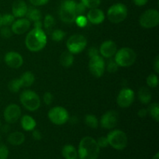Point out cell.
Masks as SVG:
<instances>
[{
    "instance_id": "ba28073f",
    "label": "cell",
    "mask_w": 159,
    "mask_h": 159,
    "mask_svg": "<svg viewBox=\"0 0 159 159\" xmlns=\"http://www.w3.org/2000/svg\"><path fill=\"white\" fill-rule=\"evenodd\" d=\"M139 23L142 27L147 28V29L157 26L159 23L158 11L154 9L146 10L140 16Z\"/></svg>"
},
{
    "instance_id": "1f68e13d",
    "label": "cell",
    "mask_w": 159,
    "mask_h": 159,
    "mask_svg": "<svg viewBox=\"0 0 159 159\" xmlns=\"http://www.w3.org/2000/svg\"><path fill=\"white\" fill-rule=\"evenodd\" d=\"M81 2L88 9H95L100 5L101 0H81Z\"/></svg>"
},
{
    "instance_id": "9a60e30c",
    "label": "cell",
    "mask_w": 159,
    "mask_h": 159,
    "mask_svg": "<svg viewBox=\"0 0 159 159\" xmlns=\"http://www.w3.org/2000/svg\"><path fill=\"white\" fill-rule=\"evenodd\" d=\"M5 62L12 68H19L23 63V57L19 53L15 51H9L5 55Z\"/></svg>"
},
{
    "instance_id": "f546056e",
    "label": "cell",
    "mask_w": 159,
    "mask_h": 159,
    "mask_svg": "<svg viewBox=\"0 0 159 159\" xmlns=\"http://www.w3.org/2000/svg\"><path fill=\"white\" fill-rule=\"evenodd\" d=\"M2 25L4 26H9L13 23L15 21V16L12 14H4L2 16Z\"/></svg>"
},
{
    "instance_id": "b9f144b4",
    "label": "cell",
    "mask_w": 159,
    "mask_h": 159,
    "mask_svg": "<svg viewBox=\"0 0 159 159\" xmlns=\"http://www.w3.org/2000/svg\"><path fill=\"white\" fill-rule=\"evenodd\" d=\"M31 4L34 6H40L47 4L49 0H29Z\"/></svg>"
},
{
    "instance_id": "c3c4849f",
    "label": "cell",
    "mask_w": 159,
    "mask_h": 159,
    "mask_svg": "<svg viewBox=\"0 0 159 159\" xmlns=\"http://www.w3.org/2000/svg\"><path fill=\"white\" fill-rule=\"evenodd\" d=\"M42 26H43V23L40 20L38 21L34 22V28H37V29H42Z\"/></svg>"
},
{
    "instance_id": "ee69618b",
    "label": "cell",
    "mask_w": 159,
    "mask_h": 159,
    "mask_svg": "<svg viewBox=\"0 0 159 159\" xmlns=\"http://www.w3.org/2000/svg\"><path fill=\"white\" fill-rule=\"evenodd\" d=\"M32 137L35 141H40L42 138V134L39 130H32Z\"/></svg>"
},
{
    "instance_id": "ac0fdd59",
    "label": "cell",
    "mask_w": 159,
    "mask_h": 159,
    "mask_svg": "<svg viewBox=\"0 0 159 159\" xmlns=\"http://www.w3.org/2000/svg\"><path fill=\"white\" fill-rule=\"evenodd\" d=\"M86 18L93 24H100L105 20V15L101 9L95 8L89 11Z\"/></svg>"
},
{
    "instance_id": "4dcf8cb0",
    "label": "cell",
    "mask_w": 159,
    "mask_h": 159,
    "mask_svg": "<svg viewBox=\"0 0 159 159\" xmlns=\"http://www.w3.org/2000/svg\"><path fill=\"white\" fill-rule=\"evenodd\" d=\"M65 36V33L64 32L63 30L57 29L53 31L52 34H51V39H52L53 40H54V41L58 42L63 40Z\"/></svg>"
},
{
    "instance_id": "816d5d0a",
    "label": "cell",
    "mask_w": 159,
    "mask_h": 159,
    "mask_svg": "<svg viewBox=\"0 0 159 159\" xmlns=\"http://www.w3.org/2000/svg\"><path fill=\"white\" fill-rule=\"evenodd\" d=\"M0 127H1V120H0Z\"/></svg>"
},
{
    "instance_id": "83f0119b",
    "label": "cell",
    "mask_w": 159,
    "mask_h": 159,
    "mask_svg": "<svg viewBox=\"0 0 159 159\" xmlns=\"http://www.w3.org/2000/svg\"><path fill=\"white\" fill-rule=\"evenodd\" d=\"M85 123L89 127L93 129L97 128L99 126V121L96 116L93 114H88L85 117Z\"/></svg>"
},
{
    "instance_id": "bcb514c9",
    "label": "cell",
    "mask_w": 159,
    "mask_h": 159,
    "mask_svg": "<svg viewBox=\"0 0 159 159\" xmlns=\"http://www.w3.org/2000/svg\"><path fill=\"white\" fill-rule=\"evenodd\" d=\"M134 3L138 6H143L148 2V0H133Z\"/></svg>"
},
{
    "instance_id": "7dc6e473",
    "label": "cell",
    "mask_w": 159,
    "mask_h": 159,
    "mask_svg": "<svg viewBox=\"0 0 159 159\" xmlns=\"http://www.w3.org/2000/svg\"><path fill=\"white\" fill-rule=\"evenodd\" d=\"M154 69H155V72L159 73V57L157 56L155 58V63H154Z\"/></svg>"
},
{
    "instance_id": "484cf974",
    "label": "cell",
    "mask_w": 159,
    "mask_h": 159,
    "mask_svg": "<svg viewBox=\"0 0 159 159\" xmlns=\"http://www.w3.org/2000/svg\"><path fill=\"white\" fill-rule=\"evenodd\" d=\"M26 19L30 21L36 22L41 20L42 14L38 9L35 7H29L27 9V12L26 13Z\"/></svg>"
},
{
    "instance_id": "3957f363",
    "label": "cell",
    "mask_w": 159,
    "mask_h": 159,
    "mask_svg": "<svg viewBox=\"0 0 159 159\" xmlns=\"http://www.w3.org/2000/svg\"><path fill=\"white\" fill-rule=\"evenodd\" d=\"M137 54L133 49L130 48H123L115 54V61L120 67H130L136 61Z\"/></svg>"
},
{
    "instance_id": "74e56055",
    "label": "cell",
    "mask_w": 159,
    "mask_h": 159,
    "mask_svg": "<svg viewBox=\"0 0 159 159\" xmlns=\"http://www.w3.org/2000/svg\"><path fill=\"white\" fill-rule=\"evenodd\" d=\"M9 153L8 148L5 144H0V159H7Z\"/></svg>"
},
{
    "instance_id": "44dd1931",
    "label": "cell",
    "mask_w": 159,
    "mask_h": 159,
    "mask_svg": "<svg viewBox=\"0 0 159 159\" xmlns=\"http://www.w3.org/2000/svg\"><path fill=\"white\" fill-rule=\"evenodd\" d=\"M62 156L65 159H77L78 151L71 144H66L63 147L61 151Z\"/></svg>"
},
{
    "instance_id": "7a4b0ae2",
    "label": "cell",
    "mask_w": 159,
    "mask_h": 159,
    "mask_svg": "<svg viewBox=\"0 0 159 159\" xmlns=\"http://www.w3.org/2000/svg\"><path fill=\"white\" fill-rule=\"evenodd\" d=\"M26 47L33 52H37L43 49L47 44V36L42 29L31 30L26 37Z\"/></svg>"
},
{
    "instance_id": "e575fe53",
    "label": "cell",
    "mask_w": 159,
    "mask_h": 159,
    "mask_svg": "<svg viewBox=\"0 0 159 159\" xmlns=\"http://www.w3.org/2000/svg\"><path fill=\"white\" fill-rule=\"evenodd\" d=\"M107 70L110 73H115L116 71H117L119 66L116 64V62L115 61V60H110L107 64Z\"/></svg>"
},
{
    "instance_id": "7402d4cb",
    "label": "cell",
    "mask_w": 159,
    "mask_h": 159,
    "mask_svg": "<svg viewBox=\"0 0 159 159\" xmlns=\"http://www.w3.org/2000/svg\"><path fill=\"white\" fill-rule=\"evenodd\" d=\"M36 125V120L29 115H25L21 119V127L26 131H32L34 130Z\"/></svg>"
},
{
    "instance_id": "d6a6232c",
    "label": "cell",
    "mask_w": 159,
    "mask_h": 159,
    "mask_svg": "<svg viewBox=\"0 0 159 159\" xmlns=\"http://www.w3.org/2000/svg\"><path fill=\"white\" fill-rule=\"evenodd\" d=\"M55 24V20L51 15H47L43 20V26L46 30H50Z\"/></svg>"
},
{
    "instance_id": "7bdbcfd3",
    "label": "cell",
    "mask_w": 159,
    "mask_h": 159,
    "mask_svg": "<svg viewBox=\"0 0 159 159\" xmlns=\"http://www.w3.org/2000/svg\"><path fill=\"white\" fill-rule=\"evenodd\" d=\"M96 55H99V51L96 48H94V47L90 48L88 51V56L89 57V58Z\"/></svg>"
},
{
    "instance_id": "ffe728a7",
    "label": "cell",
    "mask_w": 159,
    "mask_h": 159,
    "mask_svg": "<svg viewBox=\"0 0 159 159\" xmlns=\"http://www.w3.org/2000/svg\"><path fill=\"white\" fill-rule=\"evenodd\" d=\"M7 141L13 146L21 145L25 141V135L20 131L12 132L8 136Z\"/></svg>"
},
{
    "instance_id": "30bf717a",
    "label": "cell",
    "mask_w": 159,
    "mask_h": 159,
    "mask_svg": "<svg viewBox=\"0 0 159 159\" xmlns=\"http://www.w3.org/2000/svg\"><path fill=\"white\" fill-rule=\"evenodd\" d=\"M48 117L55 125H63L69 120V114L64 107H55L50 110Z\"/></svg>"
},
{
    "instance_id": "ab89813d",
    "label": "cell",
    "mask_w": 159,
    "mask_h": 159,
    "mask_svg": "<svg viewBox=\"0 0 159 159\" xmlns=\"http://www.w3.org/2000/svg\"><path fill=\"white\" fill-rule=\"evenodd\" d=\"M96 142H97L98 145H99V147L100 148H107V146L109 145L108 140H107V137H100V138L96 141Z\"/></svg>"
},
{
    "instance_id": "9c48e42d",
    "label": "cell",
    "mask_w": 159,
    "mask_h": 159,
    "mask_svg": "<svg viewBox=\"0 0 159 159\" xmlns=\"http://www.w3.org/2000/svg\"><path fill=\"white\" fill-rule=\"evenodd\" d=\"M87 45V40L81 34H75L68 39L66 43L67 48L71 54H75L82 52Z\"/></svg>"
},
{
    "instance_id": "f35d334b",
    "label": "cell",
    "mask_w": 159,
    "mask_h": 159,
    "mask_svg": "<svg viewBox=\"0 0 159 159\" xmlns=\"http://www.w3.org/2000/svg\"><path fill=\"white\" fill-rule=\"evenodd\" d=\"M85 10H86V7L84 6L83 3H82V2L76 3V5H75L76 16L84 15V13L85 12Z\"/></svg>"
},
{
    "instance_id": "5bb4252c",
    "label": "cell",
    "mask_w": 159,
    "mask_h": 159,
    "mask_svg": "<svg viewBox=\"0 0 159 159\" xmlns=\"http://www.w3.org/2000/svg\"><path fill=\"white\" fill-rule=\"evenodd\" d=\"M21 116V109L16 104H10L4 110L5 120L8 124H14Z\"/></svg>"
},
{
    "instance_id": "681fc988",
    "label": "cell",
    "mask_w": 159,
    "mask_h": 159,
    "mask_svg": "<svg viewBox=\"0 0 159 159\" xmlns=\"http://www.w3.org/2000/svg\"><path fill=\"white\" fill-rule=\"evenodd\" d=\"M152 159H159V153H158V152H157V153L155 154V155H154Z\"/></svg>"
},
{
    "instance_id": "2e32d148",
    "label": "cell",
    "mask_w": 159,
    "mask_h": 159,
    "mask_svg": "<svg viewBox=\"0 0 159 159\" xmlns=\"http://www.w3.org/2000/svg\"><path fill=\"white\" fill-rule=\"evenodd\" d=\"M11 26V30L13 34L22 35L29 30L30 27V21L28 19L21 18L14 21Z\"/></svg>"
},
{
    "instance_id": "603a6c76",
    "label": "cell",
    "mask_w": 159,
    "mask_h": 159,
    "mask_svg": "<svg viewBox=\"0 0 159 159\" xmlns=\"http://www.w3.org/2000/svg\"><path fill=\"white\" fill-rule=\"evenodd\" d=\"M138 99L143 104H148L152 100V93L147 87H141L138 91Z\"/></svg>"
},
{
    "instance_id": "f6af8a7d",
    "label": "cell",
    "mask_w": 159,
    "mask_h": 159,
    "mask_svg": "<svg viewBox=\"0 0 159 159\" xmlns=\"http://www.w3.org/2000/svg\"><path fill=\"white\" fill-rule=\"evenodd\" d=\"M147 114H148L147 109H141V110L138 112V116H139V117H141V118L145 117V116H147Z\"/></svg>"
},
{
    "instance_id": "277c9868",
    "label": "cell",
    "mask_w": 159,
    "mask_h": 159,
    "mask_svg": "<svg viewBox=\"0 0 159 159\" xmlns=\"http://www.w3.org/2000/svg\"><path fill=\"white\" fill-rule=\"evenodd\" d=\"M109 145L118 151H122L127 148L128 138L127 134L120 130H114L110 131L107 136Z\"/></svg>"
},
{
    "instance_id": "cb8c5ba5",
    "label": "cell",
    "mask_w": 159,
    "mask_h": 159,
    "mask_svg": "<svg viewBox=\"0 0 159 159\" xmlns=\"http://www.w3.org/2000/svg\"><path fill=\"white\" fill-rule=\"evenodd\" d=\"M74 62V56L69 51H64L60 56V63L65 68H69Z\"/></svg>"
},
{
    "instance_id": "e0dca14e",
    "label": "cell",
    "mask_w": 159,
    "mask_h": 159,
    "mask_svg": "<svg viewBox=\"0 0 159 159\" xmlns=\"http://www.w3.org/2000/svg\"><path fill=\"white\" fill-rule=\"evenodd\" d=\"M117 51V46L113 40H106L99 48V53L104 57H112Z\"/></svg>"
},
{
    "instance_id": "8fae6325",
    "label": "cell",
    "mask_w": 159,
    "mask_h": 159,
    "mask_svg": "<svg viewBox=\"0 0 159 159\" xmlns=\"http://www.w3.org/2000/svg\"><path fill=\"white\" fill-rule=\"evenodd\" d=\"M89 71L94 77L99 78L103 75L106 68V64L102 57L99 55L94 56L90 57L89 62Z\"/></svg>"
},
{
    "instance_id": "6da1fadb",
    "label": "cell",
    "mask_w": 159,
    "mask_h": 159,
    "mask_svg": "<svg viewBox=\"0 0 159 159\" xmlns=\"http://www.w3.org/2000/svg\"><path fill=\"white\" fill-rule=\"evenodd\" d=\"M99 153L100 148L92 137H85L79 142L78 156L80 159H97Z\"/></svg>"
},
{
    "instance_id": "f1b7e54d",
    "label": "cell",
    "mask_w": 159,
    "mask_h": 159,
    "mask_svg": "<svg viewBox=\"0 0 159 159\" xmlns=\"http://www.w3.org/2000/svg\"><path fill=\"white\" fill-rule=\"evenodd\" d=\"M8 88H9V91L13 93L20 91V89L22 88V84L20 82V79H14L11 80L8 85Z\"/></svg>"
},
{
    "instance_id": "52a82bcc",
    "label": "cell",
    "mask_w": 159,
    "mask_h": 159,
    "mask_svg": "<svg viewBox=\"0 0 159 159\" xmlns=\"http://www.w3.org/2000/svg\"><path fill=\"white\" fill-rule=\"evenodd\" d=\"M75 5L76 2L74 0H65L62 2L59 12L62 21L66 23H74L77 16L75 13Z\"/></svg>"
},
{
    "instance_id": "d6986e66",
    "label": "cell",
    "mask_w": 159,
    "mask_h": 159,
    "mask_svg": "<svg viewBox=\"0 0 159 159\" xmlns=\"http://www.w3.org/2000/svg\"><path fill=\"white\" fill-rule=\"evenodd\" d=\"M27 5L23 0H16L12 6V15L15 17H23L26 16L27 12Z\"/></svg>"
},
{
    "instance_id": "5b68a950",
    "label": "cell",
    "mask_w": 159,
    "mask_h": 159,
    "mask_svg": "<svg viewBox=\"0 0 159 159\" xmlns=\"http://www.w3.org/2000/svg\"><path fill=\"white\" fill-rule=\"evenodd\" d=\"M20 102L29 111H35L40 106V99L38 95L32 90H25L20 95Z\"/></svg>"
},
{
    "instance_id": "60d3db41",
    "label": "cell",
    "mask_w": 159,
    "mask_h": 159,
    "mask_svg": "<svg viewBox=\"0 0 159 159\" xmlns=\"http://www.w3.org/2000/svg\"><path fill=\"white\" fill-rule=\"evenodd\" d=\"M43 102H44V103L46 104V105H50V104H51V102H53L52 94H51L50 92H47V93H45L44 95H43Z\"/></svg>"
},
{
    "instance_id": "f907efd6",
    "label": "cell",
    "mask_w": 159,
    "mask_h": 159,
    "mask_svg": "<svg viewBox=\"0 0 159 159\" xmlns=\"http://www.w3.org/2000/svg\"><path fill=\"white\" fill-rule=\"evenodd\" d=\"M2 16L1 14H0V27H1V26H2Z\"/></svg>"
},
{
    "instance_id": "8992f818",
    "label": "cell",
    "mask_w": 159,
    "mask_h": 159,
    "mask_svg": "<svg viewBox=\"0 0 159 159\" xmlns=\"http://www.w3.org/2000/svg\"><path fill=\"white\" fill-rule=\"evenodd\" d=\"M128 10L127 6L123 3H116L109 8L107 11V18L111 23H120L127 16Z\"/></svg>"
},
{
    "instance_id": "4fadbf2b",
    "label": "cell",
    "mask_w": 159,
    "mask_h": 159,
    "mask_svg": "<svg viewBox=\"0 0 159 159\" xmlns=\"http://www.w3.org/2000/svg\"><path fill=\"white\" fill-rule=\"evenodd\" d=\"M134 100V93L132 89L128 88L123 89L118 94L116 102L118 106L122 108L129 107Z\"/></svg>"
},
{
    "instance_id": "4316f807",
    "label": "cell",
    "mask_w": 159,
    "mask_h": 159,
    "mask_svg": "<svg viewBox=\"0 0 159 159\" xmlns=\"http://www.w3.org/2000/svg\"><path fill=\"white\" fill-rule=\"evenodd\" d=\"M148 113L151 115L153 119H155V120L156 122H158L159 120V106L158 102H154L152 103L148 107Z\"/></svg>"
},
{
    "instance_id": "8d00e7d4",
    "label": "cell",
    "mask_w": 159,
    "mask_h": 159,
    "mask_svg": "<svg viewBox=\"0 0 159 159\" xmlns=\"http://www.w3.org/2000/svg\"><path fill=\"white\" fill-rule=\"evenodd\" d=\"M75 22H76V23H77V25L79 26H80V27H84V26H85L87 25L88 20H87V18L84 15L77 16Z\"/></svg>"
},
{
    "instance_id": "836d02e7",
    "label": "cell",
    "mask_w": 159,
    "mask_h": 159,
    "mask_svg": "<svg viewBox=\"0 0 159 159\" xmlns=\"http://www.w3.org/2000/svg\"><path fill=\"white\" fill-rule=\"evenodd\" d=\"M147 84L151 88H156L158 84V76L155 74H151L147 78Z\"/></svg>"
},
{
    "instance_id": "7c38bea8",
    "label": "cell",
    "mask_w": 159,
    "mask_h": 159,
    "mask_svg": "<svg viewBox=\"0 0 159 159\" xmlns=\"http://www.w3.org/2000/svg\"><path fill=\"white\" fill-rule=\"evenodd\" d=\"M118 121H119V113L115 110H109L101 117L100 125L102 128L111 130L116 127Z\"/></svg>"
},
{
    "instance_id": "d590c367",
    "label": "cell",
    "mask_w": 159,
    "mask_h": 159,
    "mask_svg": "<svg viewBox=\"0 0 159 159\" xmlns=\"http://www.w3.org/2000/svg\"><path fill=\"white\" fill-rule=\"evenodd\" d=\"M12 34H13V33H12V30H11L9 26H4V27L2 28L1 30H0V34H1V36L3 38H10V37H12Z\"/></svg>"
},
{
    "instance_id": "d4e9b609",
    "label": "cell",
    "mask_w": 159,
    "mask_h": 159,
    "mask_svg": "<svg viewBox=\"0 0 159 159\" xmlns=\"http://www.w3.org/2000/svg\"><path fill=\"white\" fill-rule=\"evenodd\" d=\"M22 87H30L34 84L35 81L34 75L31 71H26L20 78Z\"/></svg>"
}]
</instances>
